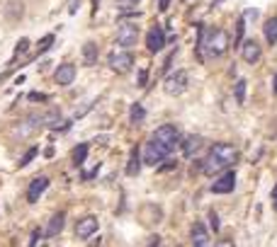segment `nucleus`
<instances>
[{
	"label": "nucleus",
	"mask_w": 277,
	"mask_h": 247,
	"mask_svg": "<svg viewBox=\"0 0 277 247\" xmlns=\"http://www.w3.org/2000/svg\"><path fill=\"white\" fill-rule=\"evenodd\" d=\"M209 226H212V230H219V228H222V220H219V213H214V211H209Z\"/></svg>",
	"instance_id": "obj_27"
},
{
	"label": "nucleus",
	"mask_w": 277,
	"mask_h": 247,
	"mask_svg": "<svg viewBox=\"0 0 277 247\" xmlns=\"http://www.w3.org/2000/svg\"><path fill=\"white\" fill-rule=\"evenodd\" d=\"M136 41H138V25L122 22L120 29H117V44L122 49H131V46H136Z\"/></svg>",
	"instance_id": "obj_6"
},
{
	"label": "nucleus",
	"mask_w": 277,
	"mask_h": 247,
	"mask_svg": "<svg viewBox=\"0 0 277 247\" xmlns=\"http://www.w3.org/2000/svg\"><path fill=\"white\" fill-rule=\"evenodd\" d=\"M64 228H66V213H54V216L49 218V226H46V238L61 235Z\"/></svg>",
	"instance_id": "obj_17"
},
{
	"label": "nucleus",
	"mask_w": 277,
	"mask_h": 247,
	"mask_svg": "<svg viewBox=\"0 0 277 247\" xmlns=\"http://www.w3.org/2000/svg\"><path fill=\"white\" fill-rule=\"evenodd\" d=\"M141 165H144L141 150H138V146H134V148L129 150V163H127V174H129V177H136V174L141 172Z\"/></svg>",
	"instance_id": "obj_18"
},
{
	"label": "nucleus",
	"mask_w": 277,
	"mask_h": 247,
	"mask_svg": "<svg viewBox=\"0 0 277 247\" xmlns=\"http://www.w3.org/2000/svg\"><path fill=\"white\" fill-rule=\"evenodd\" d=\"M146 80H148V71L146 68H141V71H138V87H146Z\"/></svg>",
	"instance_id": "obj_29"
},
{
	"label": "nucleus",
	"mask_w": 277,
	"mask_h": 247,
	"mask_svg": "<svg viewBox=\"0 0 277 247\" xmlns=\"http://www.w3.org/2000/svg\"><path fill=\"white\" fill-rule=\"evenodd\" d=\"M197 32H200V37H197V54H200V58H204V51L212 58H219V56H224L229 51V34L224 29L207 32V27L200 25Z\"/></svg>",
	"instance_id": "obj_3"
},
{
	"label": "nucleus",
	"mask_w": 277,
	"mask_h": 247,
	"mask_svg": "<svg viewBox=\"0 0 277 247\" xmlns=\"http://www.w3.org/2000/svg\"><path fill=\"white\" fill-rule=\"evenodd\" d=\"M54 46V34H46L42 41H39V46H37V54H46L49 49Z\"/></svg>",
	"instance_id": "obj_24"
},
{
	"label": "nucleus",
	"mask_w": 277,
	"mask_h": 247,
	"mask_svg": "<svg viewBox=\"0 0 277 247\" xmlns=\"http://www.w3.org/2000/svg\"><path fill=\"white\" fill-rule=\"evenodd\" d=\"M190 242L192 247H209L212 238H209V228L204 226L202 220H194L192 228H190Z\"/></svg>",
	"instance_id": "obj_11"
},
{
	"label": "nucleus",
	"mask_w": 277,
	"mask_h": 247,
	"mask_svg": "<svg viewBox=\"0 0 277 247\" xmlns=\"http://www.w3.org/2000/svg\"><path fill=\"white\" fill-rule=\"evenodd\" d=\"M173 247H180V245H173Z\"/></svg>",
	"instance_id": "obj_42"
},
{
	"label": "nucleus",
	"mask_w": 277,
	"mask_h": 247,
	"mask_svg": "<svg viewBox=\"0 0 277 247\" xmlns=\"http://www.w3.org/2000/svg\"><path fill=\"white\" fill-rule=\"evenodd\" d=\"M175 51H177V49H175ZM175 51H173V54L168 56V61H166V63H163V71H166V73H168V71H170V65H173V58H175Z\"/></svg>",
	"instance_id": "obj_34"
},
{
	"label": "nucleus",
	"mask_w": 277,
	"mask_h": 247,
	"mask_svg": "<svg viewBox=\"0 0 277 247\" xmlns=\"http://www.w3.org/2000/svg\"><path fill=\"white\" fill-rule=\"evenodd\" d=\"M246 90H248V82H246V80H236V85H233V97H236V104H246Z\"/></svg>",
	"instance_id": "obj_22"
},
{
	"label": "nucleus",
	"mask_w": 277,
	"mask_h": 247,
	"mask_svg": "<svg viewBox=\"0 0 277 247\" xmlns=\"http://www.w3.org/2000/svg\"><path fill=\"white\" fill-rule=\"evenodd\" d=\"M75 73H78L75 63H58V68H56V73H54L56 85H61V87L73 85V82H75Z\"/></svg>",
	"instance_id": "obj_13"
},
{
	"label": "nucleus",
	"mask_w": 277,
	"mask_h": 247,
	"mask_svg": "<svg viewBox=\"0 0 277 247\" xmlns=\"http://www.w3.org/2000/svg\"><path fill=\"white\" fill-rule=\"evenodd\" d=\"M37 155H39V148H37V146H32V148L27 150V153H25V155L19 158V167H27V165L32 163V160H34Z\"/></svg>",
	"instance_id": "obj_23"
},
{
	"label": "nucleus",
	"mask_w": 277,
	"mask_h": 247,
	"mask_svg": "<svg viewBox=\"0 0 277 247\" xmlns=\"http://www.w3.org/2000/svg\"><path fill=\"white\" fill-rule=\"evenodd\" d=\"M212 194H231L236 189V172L233 170H224V172L214 174V182H212Z\"/></svg>",
	"instance_id": "obj_5"
},
{
	"label": "nucleus",
	"mask_w": 277,
	"mask_h": 247,
	"mask_svg": "<svg viewBox=\"0 0 277 247\" xmlns=\"http://www.w3.org/2000/svg\"><path fill=\"white\" fill-rule=\"evenodd\" d=\"M46 187H49V177H46V174H39V177H34V179L29 182L27 201L29 204H37L39 199H42V194L46 192Z\"/></svg>",
	"instance_id": "obj_14"
},
{
	"label": "nucleus",
	"mask_w": 277,
	"mask_h": 247,
	"mask_svg": "<svg viewBox=\"0 0 277 247\" xmlns=\"http://www.w3.org/2000/svg\"><path fill=\"white\" fill-rule=\"evenodd\" d=\"M97 228H100L97 216H83V218H78V223H75V238L88 240V238H92V235L97 233Z\"/></svg>",
	"instance_id": "obj_9"
},
{
	"label": "nucleus",
	"mask_w": 277,
	"mask_h": 247,
	"mask_svg": "<svg viewBox=\"0 0 277 247\" xmlns=\"http://www.w3.org/2000/svg\"><path fill=\"white\" fill-rule=\"evenodd\" d=\"M219 3H222V0H214V3H212V5H219Z\"/></svg>",
	"instance_id": "obj_41"
},
{
	"label": "nucleus",
	"mask_w": 277,
	"mask_h": 247,
	"mask_svg": "<svg viewBox=\"0 0 277 247\" xmlns=\"http://www.w3.org/2000/svg\"><path fill=\"white\" fill-rule=\"evenodd\" d=\"M263 34H265V41L270 46L277 44V17H270L265 25H263Z\"/></svg>",
	"instance_id": "obj_20"
},
{
	"label": "nucleus",
	"mask_w": 277,
	"mask_h": 247,
	"mask_svg": "<svg viewBox=\"0 0 277 247\" xmlns=\"http://www.w3.org/2000/svg\"><path fill=\"white\" fill-rule=\"evenodd\" d=\"M92 5H95V10L100 8V0H92Z\"/></svg>",
	"instance_id": "obj_40"
},
{
	"label": "nucleus",
	"mask_w": 277,
	"mask_h": 247,
	"mask_svg": "<svg viewBox=\"0 0 277 247\" xmlns=\"http://www.w3.org/2000/svg\"><path fill=\"white\" fill-rule=\"evenodd\" d=\"M239 49H241V58L248 65L260 63V58H263V46H260L255 39H243Z\"/></svg>",
	"instance_id": "obj_7"
},
{
	"label": "nucleus",
	"mask_w": 277,
	"mask_h": 247,
	"mask_svg": "<svg viewBox=\"0 0 277 247\" xmlns=\"http://www.w3.org/2000/svg\"><path fill=\"white\" fill-rule=\"evenodd\" d=\"M187 87H190V73H187V71H175V73L168 75L166 82H163V90H166V95H170V97L183 95Z\"/></svg>",
	"instance_id": "obj_4"
},
{
	"label": "nucleus",
	"mask_w": 277,
	"mask_h": 247,
	"mask_svg": "<svg viewBox=\"0 0 277 247\" xmlns=\"http://www.w3.org/2000/svg\"><path fill=\"white\" fill-rule=\"evenodd\" d=\"M168 8H170V0H161V3H158V10H161V12H168Z\"/></svg>",
	"instance_id": "obj_36"
},
{
	"label": "nucleus",
	"mask_w": 277,
	"mask_h": 247,
	"mask_svg": "<svg viewBox=\"0 0 277 247\" xmlns=\"http://www.w3.org/2000/svg\"><path fill=\"white\" fill-rule=\"evenodd\" d=\"M243 29H246V19L241 17L239 25H236V39H233V46H241V41H243Z\"/></svg>",
	"instance_id": "obj_25"
},
{
	"label": "nucleus",
	"mask_w": 277,
	"mask_h": 247,
	"mask_svg": "<svg viewBox=\"0 0 277 247\" xmlns=\"http://www.w3.org/2000/svg\"><path fill=\"white\" fill-rule=\"evenodd\" d=\"M29 100H46V95H42V92H32Z\"/></svg>",
	"instance_id": "obj_38"
},
{
	"label": "nucleus",
	"mask_w": 277,
	"mask_h": 247,
	"mask_svg": "<svg viewBox=\"0 0 277 247\" xmlns=\"http://www.w3.org/2000/svg\"><path fill=\"white\" fill-rule=\"evenodd\" d=\"M180 128L175 126V124H163V126H158L153 133H151V138H148L146 148H144V163L146 165H153V167H158V165L163 163L173 150H175L177 146H180Z\"/></svg>",
	"instance_id": "obj_1"
},
{
	"label": "nucleus",
	"mask_w": 277,
	"mask_h": 247,
	"mask_svg": "<svg viewBox=\"0 0 277 247\" xmlns=\"http://www.w3.org/2000/svg\"><path fill=\"white\" fill-rule=\"evenodd\" d=\"M146 247H161V235H151Z\"/></svg>",
	"instance_id": "obj_32"
},
{
	"label": "nucleus",
	"mask_w": 277,
	"mask_h": 247,
	"mask_svg": "<svg viewBox=\"0 0 277 247\" xmlns=\"http://www.w3.org/2000/svg\"><path fill=\"white\" fill-rule=\"evenodd\" d=\"M236 163H239V148L231 146V143H214L207 158L202 160V172L214 177V174L233 167Z\"/></svg>",
	"instance_id": "obj_2"
},
{
	"label": "nucleus",
	"mask_w": 277,
	"mask_h": 247,
	"mask_svg": "<svg viewBox=\"0 0 277 247\" xmlns=\"http://www.w3.org/2000/svg\"><path fill=\"white\" fill-rule=\"evenodd\" d=\"M141 0H117V8L120 10H134Z\"/></svg>",
	"instance_id": "obj_26"
},
{
	"label": "nucleus",
	"mask_w": 277,
	"mask_h": 247,
	"mask_svg": "<svg viewBox=\"0 0 277 247\" xmlns=\"http://www.w3.org/2000/svg\"><path fill=\"white\" fill-rule=\"evenodd\" d=\"M29 49V39H19L17 46H15V54H25Z\"/></svg>",
	"instance_id": "obj_28"
},
{
	"label": "nucleus",
	"mask_w": 277,
	"mask_h": 247,
	"mask_svg": "<svg viewBox=\"0 0 277 247\" xmlns=\"http://www.w3.org/2000/svg\"><path fill=\"white\" fill-rule=\"evenodd\" d=\"M81 56H83V65L92 68V65H97V56H100V49L95 41H85L83 49H81Z\"/></svg>",
	"instance_id": "obj_16"
},
{
	"label": "nucleus",
	"mask_w": 277,
	"mask_h": 247,
	"mask_svg": "<svg viewBox=\"0 0 277 247\" xmlns=\"http://www.w3.org/2000/svg\"><path fill=\"white\" fill-rule=\"evenodd\" d=\"M214 247H236V242H233V240H229V238H222Z\"/></svg>",
	"instance_id": "obj_31"
},
{
	"label": "nucleus",
	"mask_w": 277,
	"mask_h": 247,
	"mask_svg": "<svg viewBox=\"0 0 277 247\" xmlns=\"http://www.w3.org/2000/svg\"><path fill=\"white\" fill-rule=\"evenodd\" d=\"M88 143H81V146H75L73 148V153H71V160H73V165L75 167H83L85 165V160H88Z\"/></svg>",
	"instance_id": "obj_21"
},
{
	"label": "nucleus",
	"mask_w": 277,
	"mask_h": 247,
	"mask_svg": "<svg viewBox=\"0 0 277 247\" xmlns=\"http://www.w3.org/2000/svg\"><path fill=\"white\" fill-rule=\"evenodd\" d=\"M97 172H100V165L92 167V170H88V172H83V179H92V177H97Z\"/></svg>",
	"instance_id": "obj_30"
},
{
	"label": "nucleus",
	"mask_w": 277,
	"mask_h": 247,
	"mask_svg": "<svg viewBox=\"0 0 277 247\" xmlns=\"http://www.w3.org/2000/svg\"><path fill=\"white\" fill-rule=\"evenodd\" d=\"M258 17V10H246L243 12V19H255Z\"/></svg>",
	"instance_id": "obj_35"
},
{
	"label": "nucleus",
	"mask_w": 277,
	"mask_h": 247,
	"mask_svg": "<svg viewBox=\"0 0 277 247\" xmlns=\"http://www.w3.org/2000/svg\"><path fill=\"white\" fill-rule=\"evenodd\" d=\"M272 90L277 92V75H275V80H272Z\"/></svg>",
	"instance_id": "obj_39"
},
{
	"label": "nucleus",
	"mask_w": 277,
	"mask_h": 247,
	"mask_svg": "<svg viewBox=\"0 0 277 247\" xmlns=\"http://www.w3.org/2000/svg\"><path fill=\"white\" fill-rule=\"evenodd\" d=\"M180 148H183V155L185 158H192L200 148H202V136H197V133H190V136L180 138Z\"/></svg>",
	"instance_id": "obj_15"
},
{
	"label": "nucleus",
	"mask_w": 277,
	"mask_h": 247,
	"mask_svg": "<svg viewBox=\"0 0 277 247\" xmlns=\"http://www.w3.org/2000/svg\"><path fill=\"white\" fill-rule=\"evenodd\" d=\"M110 68L114 73H127L134 68V54H131L129 49L127 51H122V54H112L110 56Z\"/></svg>",
	"instance_id": "obj_12"
},
{
	"label": "nucleus",
	"mask_w": 277,
	"mask_h": 247,
	"mask_svg": "<svg viewBox=\"0 0 277 247\" xmlns=\"http://www.w3.org/2000/svg\"><path fill=\"white\" fill-rule=\"evenodd\" d=\"M42 238V230H34V233H32V238H29V247H34L37 245V240Z\"/></svg>",
	"instance_id": "obj_33"
},
{
	"label": "nucleus",
	"mask_w": 277,
	"mask_h": 247,
	"mask_svg": "<svg viewBox=\"0 0 277 247\" xmlns=\"http://www.w3.org/2000/svg\"><path fill=\"white\" fill-rule=\"evenodd\" d=\"M270 199H272V209L277 211V184L272 187V194H270Z\"/></svg>",
	"instance_id": "obj_37"
},
{
	"label": "nucleus",
	"mask_w": 277,
	"mask_h": 247,
	"mask_svg": "<svg viewBox=\"0 0 277 247\" xmlns=\"http://www.w3.org/2000/svg\"><path fill=\"white\" fill-rule=\"evenodd\" d=\"M42 247H46V245H42Z\"/></svg>",
	"instance_id": "obj_43"
},
{
	"label": "nucleus",
	"mask_w": 277,
	"mask_h": 247,
	"mask_svg": "<svg viewBox=\"0 0 277 247\" xmlns=\"http://www.w3.org/2000/svg\"><path fill=\"white\" fill-rule=\"evenodd\" d=\"M129 121L134 124V126H138V124L146 121V109H144L141 102H134V104L129 107Z\"/></svg>",
	"instance_id": "obj_19"
},
{
	"label": "nucleus",
	"mask_w": 277,
	"mask_h": 247,
	"mask_svg": "<svg viewBox=\"0 0 277 247\" xmlns=\"http://www.w3.org/2000/svg\"><path fill=\"white\" fill-rule=\"evenodd\" d=\"M42 126H44V117H42V114H29L27 119H22L17 126L12 128V133L19 138H25V136H29V133H34V131Z\"/></svg>",
	"instance_id": "obj_10"
},
{
	"label": "nucleus",
	"mask_w": 277,
	"mask_h": 247,
	"mask_svg": "<svg viewBox=\"0 0 277 247\" xmlns=\"http://www.w3.org/2000/svg\"><path fill=\"white\" fill-rule=\"evenodd\" d=\"M166 29L161 27V25H153V27L146 32V49L151 54H158V51H163L166 49Z\"/></svg>",
	"instance_id": "obj_8"
}]
</instances>
